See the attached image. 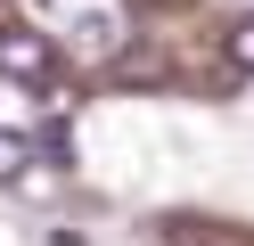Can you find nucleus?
Here are the masks:
<instances>
[{
	"mask_svg": "<svg viewBox=\"0 0 254 246\" xmlns=\"http://www.w3.org/2000/svg\"><path fill=\"white\" fill-rule=\"evenodd\" d=\"M115 49H123V16H115V8H82V16H74V58L107 66Z\"/></svg>",
	"mask_w": 254,
	"mask_h": 246,
	"instance_id": "f03ea898",
	"label": "nucleus"
},
{
	"mask_svg": "<svg viewBox=\"0 0 254 246\" xmlns=\"http://www.w3.org/2000/svg\"><path fill=\"white\" fill-rule=\"evenodd\" d=\"M0 74L25 82V90H50L58 82V41L33 25H0Z\"/></svg>",
	"mask_w": 254,
	"mask_h": 246,
	"instance_id": "f257e3e1",
	"label": "nucleus"
},
{
	"mask_svg": "<svg viewBox=\"0 0 254 246\" xmlns=\"http://www.w3.org/2000/svg\"><path fill=\"white\" fill-rule=\"evenodd\" d=\"M25 164H33V140L25 131H0V180H17Z\"/></svg>",
	"mask_w": 254,
	"mask_h": 246,
	"instance_id": "20e7f679",
	"label": "nucleus"
},
{
	"mask_svg": "<svg viewBox=\"0 0 254 246\" xmlns=\"http://www.w3.org/2000/svg\"><path fill=\"white\" fill-rule=\"evenodd\" d=\"M230 74H238V82L254 74V16H238V25H230Z\"/></svg>",
	"mask_w": 254,
	"mask_h": 246,
	"instance_id": "7ed1b4c3",
	"label": "nucleus"
}]
</instances>
